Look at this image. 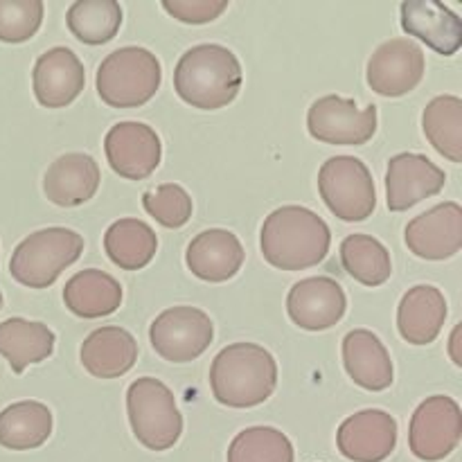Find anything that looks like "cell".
<instances>
[{"mask_svg": "<svg viewBox=\"0 0 462 462\" xmlns=\"http://www.w3.org/2000/svg\"><path fill=\"white\" fill-rule=\"evenodd\" d=\"M332 233L323 217L302 206H282L262 226V255L280 271H305L328 257Z\"/></svg>", "mask_w": 462, "mask_h": 462, "instance_id": "cell-1", "label": "cell"}, {"mask_svg": "<svg viewBox=\"0 0 462 462\" xmlns=\"http://www.w3.org/2000/svg\"><path fill=\"white\" fill-rule=\"evenodd\" d=\"M242 63L219 43H201L179 59L174 70L176 95L201 111L228 106L242 90Z\"/></svg>", "mask_w": 462, "mask_h": 462, "instance_id": "cell-2", "label": "cell"}, {"mask_svg": "<svg viewBox=\"0 0 462 462\" xmlns=\"http://www.w3.org/2000/svg\"><path fill=\"white\" fill-rule=\"evenodd\" d=\"M212 395L228 409H253L273 395L278 364L273 355L255 343H233L210 365Z\"/></svg>", "mask_w": 462, "mask_h": 462, "instance_id": "cell-3", "label": "cell"}, {"mask_svg": "<svg viewBox=\"0 0 462 462\" xmlns=\"http://www.w3.org/2000/svg\"><path fill=\"white\" fill-rule=\"evenodd\" d=\"M162 68L156 54L126 45L108 54L97 68V93L111 108H138L156 95Z\"/></svg>", "mask_w": 462, "mask_h": 462, "instance_id": "cell-4", "label": "cell"}, {"mask_svg": "<svg viewBox=\"0 0 462 462\" xmlns=\"http://www.w3.org/2000/svg\"><path fill=\"white\" fill-rule=\"evenodd\" d=\"M84 253V237L70 228H43L23 239L12 253L9 273L18 284L48 289L63 269L75 264Z\"/></svg>", "mask_w": 462, "mask_h": 462, "instance_id": "cell-5", "label": "cell"}, {"mask_svg": "<svg viewBox=\"0 0 462 462\" xmlns=\"http://www.w3.org/2000/svg\"><path fill=\"white\" fill-rule=\"evenodd\" d=\"M126 413L134 436L152 451L171 449L183 433L174 393L161 379H135L126 393Z\"/></svg>", "mask_w": 462, "mask_h": 462, "instance_id": "cell-6", "label": "cell"}, {"mask_svg": "<svg viewBox=\"0 0 462 462\" xmlns=\"http://www.w3.org/2000/svg\"><path fill=\"white\" fill-rule=\"evenodd\" d=\"M319 192L325 206L341 221L355 224L373 217L377 192L370 170L361 158L334 156L319 171Z\"/></svg>", "mask_w": 462, "mask_h": 462, "instance_id": "cell-7", "label": "cell"}, {"mask_svg": "<svg viewBox=\"0 0 462 462\" xmlns=\"http://www.w3.org/2000/svg\"><path fill=\"white\" fill-rule=\"evenodd\" d=\"M215 328L206 311L197 307H171L158 314L149 328V341L170 364H189L210 347Z\"/></svg>", "mask_w": 462, "mask_h": 462, "instance_id": "cell-8", "label": "cell"}, {"mask_svg": "<svg viewBox=\"0 0 462 462\" xmlns=\"http://www.w3.org/2000/svg\"><path fill=\"white\" fill-rule=\"evenodd\" d=\"M307 129L319 143L361 147L377 134V106L359 108L355 99L325 95L310 106Z\"/></svg>", "mask_w": 462, "mask_h": 462, "instance_id": "cell-9", "label": "cell"}, {"mask_svg": "<svg viewBox=\"0 0 462 462\" xmlns=\"http://www.w3.org/2000/svg\"><path fill=\"white\" fill-rule=\"evenodd\" d=\"M462 438L460 406L447 395L427 397L415 409L409 427V447L424 462L445 460Z\"/></svg>", "mask_w": 462, "mask_h": 462, "instance_id": "cell-10", "label": "cell"}, {"mask_svg": "<svg viewBox=\"0 0 462 462\" xmlns=\"http://www.w3.org/2000/svg\"><path fill=\"white\" fill-rule=\"evenodd\" d=\"M368 86L383 97H402L424 77V52L415 41L391 39L368 59Z\"/></svg>", "mask_w": 462, "mask_h": 462, "instance_id": "cell-11", "label": "cell"}, {"mask_svg": "<svg viewBox=\"0 0 462 462\" xmlns=\"http://www.w3.org/2000/svg\"><path fill=\"white\" fill-rule=\"evenodd\" d=\"M104 152L116 174L129 180H143L161 165L162 144L149 125L117 122L104 138Z\"/></svg>", "mask_w": 462, "mask_h": 462, "instance_id": "cell-12", "label": "cell"}, {"mask_svg": "<svg viewBox=\"0 0 462 462\" xmlns=\"http://www.w3.org/2000/svg\"><path fill=\"white\" fill-rule=\"evenodd\" d=\"M447 183V174L422 153H397L388 161L386 201L391 212H406L424 199L436 197Z\"/></svg>", "mask_w": 462, "mask_h": 462, "instance_id": "cell-13", "label": "cell"}, {"mask_svg": "<svg viewBox=\"0 0 462 462\" xmlns=\"http://www.w3.org/2000/svg\"><path fill=\"white\" fill-rule=\"evenodd\" d=\"M347 298L341 284L328 275L307 278L293 284L287 296L289 319L307 332L334 328L346 316Z\"/></svg>", "mask_w": 462, "mask_h": 462, "instance_id": "cell-14", "label": "cell"}, {"mask_svg": "<svg viewBox=\"0 0 462 462\" xmlns=\"http://www.w3.org/2000/svg\"><path fill=\"white\" fill-rule=\"evenodd\" d=\"M404 242L422 260H449L462 246V208L447 201L415 217L406 226Z\"/></svg>", "mask_w": 462, "mask_h": 462, "instance_id": "cell-15", "label": "cell"}, {"mask_svg": "<svg viewBox=\"0 0 462 462\" xmlns=\"http://www.w3.org/2000/svg\"><path fill=\"white\" fill-rule=\"evenodd\" d=\"M338 451L352 462H383L397 447V422L391 413L365 409L338 427Z\"/></svg>", "mask_w": 462, "mask_h": 462, "instance_id": "cell-16", "label": "cell"}, {"mask_svg": "<svg viewBox=\"0 0 462 462\" xmlns=\"http://www.w3.org/2000/svg\"><path fill=\"white\" fill-rule=\"evenodd\" d=\"M32 81L41 106L63 108L75 102L84 90V63L70 48H52L36 59Z\"/></svg>", "mask_w": 462, "mask_h": 462, "instance_id": "cell-17", "label": "cell"}, {"mask_svg": "<svg viewBox=\"0 0 462 462\" xmlns=\"http://www.w3.org/2000/svg\"><path fill=\"white\" fill-rule=\"evenodd\" d=\"M402 30L415 36L442 57H451L462 45V23L458 14L436 0L402 3Z\"/></svg>", "mask_w": 462, "mask_h": 462, "instance_id": "cell-18", "label": "cell"}, {"mask_svg": "<svg viewBox=\"0 0 462 462\" xmlns=\"http://www.w3.org/2000/svg\"><path fill=\"white\" fill-rule=\"evenodd\" d=\"M244 246L230 230L210 228L189 242L185 262L188 269L206 282H226L235 278L244 264Z\"/></svg>", "mask_w": 462, "mask_h": 462, "instance_id": "cell-19", "label": "cell"}, {"mask_svg": "<svg viewBox=\"0 0 462 462\" xmlns=\"http://www.w3.org/2000/svg\"><path fill=\"white\" fill-rule=\"evenodd\" d=\"M99 165L88 153H63L48 167L43 192L54 206L77 208L90 201L99 188Z\"/></svg>", "mask_w": 462, "mask_h": 462, "instance_id": "cell-20", "label": "cell"}, {"mask_svg": "<svg viewBox=\"0 0 462 462\" xmlns=\"http://www.w3.org/2000/svg\"><path fill=\"white\" fill-rule=\"evenodd\" d=\"M343 364L356 386L382 393L393 386V361L386 346L370 329H352L343 338Z\"/></svg>", "mask_w": 462, "mask_h": 462, "instance_id": "cell-21", "label": "cell"}, {"mask_svg": "<svg viewBox=\"0 0 462 462\" xmlns=\"http://www.w3.org/2000/svg\"><path fill=\"white\" fill-rule=\"evenodd\" d=\"M447 319V300L431 284L409 289L397 307V329L411 346H429L442 332Z\"/></svg>", "mask_w": 462, "mask_h": 462, "instance_id": "cell-22", "label": "cell"}, {"mask_svg": "<svg viewBox=\"0 0 462 462\" xmlns=\"http://www.w3.org/2000/svg\"><path fill=\"white\" fill-rule=\"evenodd\" d=\"M81 365L97 379H117L138 361V343L125 328H99L81 346Z\"/></svg>", "mask_w": 462, "mask_h": 462, "instance_id": "cell-23", "label": "cell"}, {"mask_svg": "<svg viewBox=\"0 0 462 462\" xmlns=\"http://www.w3.org/2000/svg\"><path fill=\"white\" fill-rule=\"evenodd\" d=\"M63 302L79 319H102L120 307L122 287L106 271L86 269L68 280L63 287Z\"/></svg>", "mask_w": 462, "mask_h": 462, "instance_id": "cell-24", "label": "cell"}, {"mask_svg": "<svg viewBox=\"0 0 462 462\" xmlns=\"http://www.w3.org/2000/svg\"><path fill=\"white\" fill-rule=\"evenodd\" d=\"M52 352L54 334L48 325L25 319H7L0 323V355L16 374L27 365L45 361Z\"/></svg>", "mask_w": 462, "mask_h": 462, "instance_id": "cell-25", "label": "cell"}, {"mask_svg": "<svg viewBox=\"0 0 462 462\" xmlns=\"http://www.w3.org/2000/svg\"><path fill=\"white\" fill-rule=\"evenodd\" d=\"M52 436V411L41 402H16L0 413V447L39 449Z\"/></svg>", "mask_w": 462, "mask_h": 462, "instance_id": "cell-26", "label": "cell"}, {"mask_svg": "<svg viewBox=\"0 0 462 462\" xmlns=\"http://www.w3.org/2000/svg\"><path fill=\"white\" fill-rule=\"evenodd\" d=\"M108 260L125 271H140L153 260L158 237L149 224L140 219H120L108 226L104 235Z\"/></svg>", "mask_w": 462, "mask_h": 462, "instance_id": "cell-27", "label": "cell"}, {"mask_svg": "<svg viewBox=\"0 0 462 462\" xmlns=\"http://www.w3.org/2000/svg\"><path fill=\"white\" fill-rule=\"evenodd\" d=\"M422 131L429 143L447 161H462V99L440 95L422 113Z\"/></svg>", "mask_w": 462, "mask_h": 462, "instance_id": "cell-28", "label": "cell"}, {"mask_svg": "<svg viewBox=\"0 0 462 462\" xmlns=\"http://www.w3.org/2000/svg\"><path fill=\"white\" fill-rule=\"evenodd\" d=\"M66 23L81 43L104 45L120 32L122 7L116 0H77L68 9Z\"/></svg>", "mask_w": 462, "mask_h": 462, "instance_id": "cell-29", "label": "cell"}, {"mask_svg": "<svg viewBox=\"0 0 462 462\" xmlns=\"http://www.w3.org/2000/svg\"><path fill=\"white\" fill-rule=\"evenodd\" d=\"M341 264L365 287H382L393 273L391 253L370 235H350L341 244Z\"/></svg>", "mask_w": 462, "mask_h": 462, "instance_id": "cell-30", "label": "cell"}, {"mask_svg": "<svg viewBox=\"0 0 462 462\" xmlns=\"http://www.w3.org/2000/svg\"><path fill=\"white\" fill-rule=\"evenodd\" d=\"M293 445L273 427H251L235 436L228 462H293Z\"/></svg>", "mask_w": 462, "mask_h": 462, "instance_id": "cell-31", "label": "cell"}, {"mask_svg": "<svg viewBox=\"0 0 462 462\" xmlns=\"http://www.w3.org/2000/svg\"><path fill=\"white\" fill-rule=\"evenodd\" d=\"M143 206L147 215L165 228H183L192 217V199L176 183L158 185L152 192H144Z\"/></svg>", "mask_w": 462, "mask_h": 462, "instance_id": "cell-32", "label": "cell"}, {"mask_svg": "<svg viewBox=\"0 0 462 462\" xmlns=\"http://www.w3.org/2000/svg\"><path fill=\"white\" fill-rule=\"evenodd\" d=\"M43 23L41 0H0V41L23 43L39 32Z\"/></svg>", "mask_w": 462, "mask_h": 462, "instance_id": "cell-33", "label": "cell"}, {"mask_svg": "<svg viewBox=\"0 0 462 462\" xmlns=\"http://www.w3.org/2000/svg\"><path fill=\"white\" fill-rule=\"evenodd\" d=\"M162 9L176 21L203 25L219 18L228 9V0H162Z\"/></svg>", "mask_w": 462, "mask_h": 462, "instance_id": "cell-34", "label": "cell"}, {"mask_svg": "<svg viewBox=\"0 0 462 462\" xmlns=\"http://www.w3.org/2000/svg\"><path fill=\"white\" fill-rule=\"evenodd\" d=\"M0 310H3V293H0Z\"/></svg>", "mask_w": 462, "mask_h": 462, "instance_id": "cell-35", "label": "cell"}]
</instances>
